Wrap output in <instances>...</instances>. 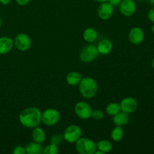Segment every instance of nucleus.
<instances>
[{"instance_id":"f257e3e1","label":"nucleus","mask_w":154,"mask_h":154,"mask_svg":"<svg viewBox=\"0 0 154 154\" xmlns=\"http://www.w3.org/2000/svg\"><path fill=\"white\" fill-rule=\"evenodd\" d=\"M19 121L24 127L33 129L42 123V112L38 108L29 107L20 113Z\"/></svg>"},{"instance_id":"f03ea898","label":"nucleus","mask_w":154,"mask_h":154,"mask_svg":"<svg viewBox=\"0 0 154 154\" xmlns=\"http://www.w3.org/2000/svg\"><path fill=\"white\" fill-rule=\"evenodd\" d=\"M78 85L80 93L85 99H92L97 93L98 84L96 80L91 77L82 78Z\"/></svg>"},{"instance_id":"7ed1b4c3","label":"nucleus","mask_w":154,"mask_h":154,"mask_svg":"<svg viewBox=\"0 0 154 154\" xmlns=\"http://www.w3.org/2000/svg\"><path fill=\"white\" fill-rule=\"evenodd\" d=\"M75 148L80 154H94L96 149V144L87 138H82L75 142Z\"/></svg>"},{"instance_id":"20e7f679","label":"nucleus","mask_w":154,"mask_h":154,"mask_svg":"<svg viewBox=\"0 0 154 154\" xmlns=\"http://www.w3.org/2000/svg\"><path fill=\"white\" fill-rule=\"evenodd\" d=\"M60 120V112L54 108H48L42 113V122L48 126H55Z\"/></svg>"},{"instance_id":"39448f33","label":"nucleus","mask_w":154,"mask_h":154,"mask_svg":"<svg viewBox=\"0 0 154 154\" xmlns=\"http://www.w3.org/2000/svg\"><path fill=\"white\" fill-rule=\"evenodd\" d=\"M97 47L94 45H89L84 47L80 53L79 58L82 63H88L96 60L99 56Z\"/></svg>"},{"instance_id":"423d86ee","label":"nucleus","mask_w":154,"mask_h":154,"mask_svg":"<svg viewBox=\"0 0 154 154\" xmlns=\"http://www.w3.org/2000/svg\"><path fill=\"white\" fill-rule=\"evenodd\" d=\"M82 137V130L78 125H70L64 130L63 138L69 143H75Z\"/></svg>"},{"instance_id":"0eeeda50","label":"nucleus","mask_w":154,"mask_h":154,"mask_svg":"<svg viewBox=\"0 0 154 154\" xmlns=\"http://www.w3.org/2000/svg\"><path fill=\"white\" fill-rule=\"evenodd\" d=\"M14 45L20 51H26L31 48L32 40L29 36L26 33H19L14 39Z\"/></svg>"},{"instance_id":"6e6552de","label":"nucleus","mask_w":154,"mask_h":154,"mask_svg":"<svg viewBox=\"0 0 154 154\" xmlns=\"http://www.w3.org/2000/svg\"><path fill=\"white\" fill-rule=\"evenodd\" d=\"M92 109L89 103L86 102H79L75 105V113L78 118L81 120H88L91 117Z\"/></svg>"},{"instance_id":"1a4fd4ad","label":"nucleus","mask_w":154,"mask_h":154,"mask_svg":"<svg viewBox=\"0 0 154 154\" xmlns=\"http://www.w3.org/2000/svg\"><path fill=\"white\" fill-rule=\"evenodd\" d=\"M121 111L129 114L135 112L138 106L136 99L133 97H126L121 100L120 103Z\"/></svg>"},{"instance_id":"9d476101","label":"nucleus","mask_w":154,"mask_h":154,"mask_svg":"<svg viewBox=\"0 0 154 154\" xmlns=\"http://www.w3.org/2000/svg\"><path fill=\"white\" fill-rule=\"evenodd\" d=\"M136 8L134 0H123L120 4V11L123 16L131 17L135 14Z\"/></svg>"},{"instance_id":"9b49d317","label":"nucleus","mask_w":154,"mask_h":154,"mask_svg":"<svg viewBox=\"0 0 154 154\" xmlns=\"http://www.w3.org/2000/svg\"><path fill=\"white\" fill-rule=\"evenodd\" d=\"M97 14L100 19L106 20L112 17L114 14V7L108 2H102L98 8Z\"/></svg>"},{"instance_id":"f8f14e48","label":"nucleus","mask_w":154,"mask_h":154,"mask_svg":"<svg viewBox=\"0 0 154 154\" xmlns=\"http://www.w3.org/2000/svg\"><path fill=\"white\" fill-rule=\"evenodd\" d=\"M128 38H129V41L132 45H140L142 43L144 39V32L142 29L140 27H133L129 31Z\"/></svg>"},{"instance_id":"ddd939ff","label":"nucleus","mask_w":154,"mask_h":154,"mask_svg":"<svg viewBox=\"0 0 154 154\" xmlns=\"http://www.w3.org/2000/svg\"><path fill=\"white\" fill-rule=\"evenodd\" d=\"M14 39L8 36L0 37V55L7 54L13 49Z\"/></svg>"},{"instance_id":"4468645a","label":"nucleus","mask_w":154,"mask_h":154,"mask_svg":"<svg viewBox=\"0 0 154 154\" xmlns=\"http://www.w3.org/2000/svg\"><path fill=\"white\" fill-rule=\"evenodd\" d=\"M96 47L99 54L102 55H107L113 50V43L108 39H102L99 42Z\"/></svg>"},{"instance_id":"2eb2a0df","label":"nucleus","mask_w":154,"mask_h":154,"mask_svg":"<svg viewBox=\"0 0 154 154\" xmlns=\"http://www.w3.org/2000/svg\"><path fill=\"white\" fill-rule=\"evenodd\" d=\"M129 121V114L123 111H120L113 117V123L115 126H126Z\"/></svg>"},{"instance_id":"dca6fc26","label":"nucleus","mask_w":154,"mask_h":154,"mask_svg":"<svg viewBox=\"0 0 154 154\" xmlns=\"http://www.w3.org/2000/svg\"><path fill=\"white\" fill-rule=\"evenodd\" d=\"M32 138L33 141L42 144L46 139V134L43 129L39 126H36V127L33 128V130L32 132Z\"/></svg>"},{"instance_id":"f3484780","label":"nucleus","mask_w":154,"mask_h":154,"mask_svg":"<svg viewBox=\"0 0 154 154\" xmlns=\"http://www.w3.org/2000/svg\"><path fill=\"white\" fill-rule=\"evenodd\" d=\"M82 75L78 72H71L66 75V81L70 86H77L82 79Z\"/></svg>"},{"instance_id":"a211bd4d","label":"nucleus","mask_w":154,"mask_h":154,"mask_svg":"<svg viewBox=\"0 0 154 154\" xmlns=\"http://www.w3.org/2000/svg\"><path fill=\"white\" fill-rule=\"evenodd\" d=\"M27 154H41L43 151V147L40 143L32 141L27 144L25 147Z\"/></svg>"},{"instance_id":"6ab92c4d","label":"nucleus","mask_w":154,"mask_h":154,"mask_svg":"<svg viewBox=\"0 0 154 154\" xmlns=\"http://www.w3.org/2000/svg\"><path fill=\"white\" fill-rule=\"evenodd\" d=\"M83 38L85 42H88V43H93L97 39L98 32L95 29L92 28V27L87 28L83 33Z\"/></svg>"},{"instance_id":"aec40b11","label":"nucleus","mask_w":154,"mask_h":154,"mask_svg":"<svg viewBox=\"0 0 154 154\" xmlns=\"http://www.w3.org/2000/svg\"><path fill=\"white\" fill-rule=\"evenodd\" d=\"M113 148L111 142L108 140H101L96 143V149L102 153H109Z\"/></svg>"},{"instance_id":"412c9836","label":"nucleus","mask_w":154,"mask_h":154,"mask_svg":"<svg viewBox=\"0 0 154 154\" xmlns=\"http://www.w3.org/2000/svg\"><path fill=\"white\" fill-rule=\"evenodd\" d=\"M123 136H124V132L122 126H116L111 131V138L114 141L119 142L123 139Z\"/></svg>"},{"instance_id":"4be33fe9","label":"nucleus","mask_w":154,"mask_h":154,"mask_svg":"<svg viewBox=\"0 0 154 154\" xmlns=\"http://www.w3.org/2000/svg\"><path fill=\"white\" fill-rule=\"evenodd\" d=\"M105 111H106V113L108 115L114 116L117 113L121 111L120 104L117 103V102H111V103H109L107 105L106 108H105Z\"/></svg>"},{"instance_id":"5701e85b","label":"nucleus","mask_w":154,"mask_h":154,"mask_svg":"<svg viewBox=\"0 0 154 154\" xmlns=\"http://www.w3.org/2000/svg\"><path fill=\"white\" fill-rule=\"evenodd\" d=\"M59 152L58 146L54 144H50L45 147H43V154H57Z\"/></svg>"},{"instance_id":"b1692460","label":"nucleus","mask_w":154,"mask_h":154,"mask_svg":"<svg viewBox=\"0 0 154 154\" xmlns=\"http://www.w3.org/2000/svg\"><path fill=\"white\" fill-rule=\"evenodd\" d=\"M63 140H64L63 135H62V134H56V135L51 136V144H55V145L58 146L60 145V144H61V143L63 142Z\"/></svg>"},{"instance_id":"393cba45","label":"nucleus","mask_w":154,"mask_h":154,"mask_svg":"<svg viewBox=\"0 0 154 154\" xmlns=\"http://www.w3.org/2000/svg\"><path fill=\"white\" fill-rule=\"evenodd\" d=\"M91 117L96 120H102V119L104 117V112L102 111H101V110L97 109V110H94V111L93 110Z\"/></svg>"},{"instance_id":"a878e982","label":"nucleus","mask_w":154,"mask_h":154,"mask_svg":"<svg viewBox=\"0 0 154 154\" xmlns=\"http://www.w3.org/2000/svg\"><path fill=\"white\" fill-rule=\"evenodd\" d=\"M13 153L14 154H26L25 147H23V146H16V147L14 148L13 150Z\"/></svg>"},{"instance_id":"bb28decb","label":"nucleus","mask_w":154,"mask_h":154,"mask_svg":"<svg viewBox=\"0 0 154 154\" xmlns=\"http://www.w3.org/2000/svg\"><path fill=\"white\" fill-rule=\"evenodd\" d=\"M147 17L150 22L154 23V8L150 9V11L147 13Z\"/></svg>"},{"instance_id":"cd10ccee","label":"nucleus","mask_w":154,"mask_h":154,"mask_svg":"<svg viewBox=\"0 0 154 154\" xmlns=\"http://www.w3.org/2000/svg\"><path fill=\"white\" fill-rule=\"evenodd\" d=\"M122 1H123V0H109L108 2H109L111 5H113V7H115V6L120 5V4L121 3Z\"/></svg>"},{"instance_id":"c85d7f7f","label":"nucleus","mask_w":154,"mask_h":154,"mask_svg":"<svg viewBox=\"0 0 154 154\" xmlns=\"http://www.w3.org/2000/svg\"><path fill=\"white\" fill-rule=\"evenodd\" d=\"M31 0H16L17 3L20 6H24V5H26Z\"/></svg>"},{"instance_id":"c756f323","label":"nucleus","mask_w":154,"mask_h":154,"mask_svg":"<svg viewBox=\"0 0 154 154\" xmlns=\"http://www.w3.org/2000/svg\"><path fill=\"white\" fill-rule=\"evenodd\" d=\"M11 1L12 0H0V3H2V5H7L10 4Z\"/></svg>"},{"instance_id":"7c9ffc66","label":"nucleus","mask_w":154,"mask_h":154,"mask_svg":"<svg viewBox=\"0 0 154 154\" xmlns=\"http://www.w3.org/2000/svg\"><path fill=\"white\" fill-rule=\"evenodd\" d=\"M93 1L96 2L102 3V2H108V1H109V0H93Z\"/></svg>"},{"instance_id":"2f4dec72","label":"nucleus","mask_w":154,"mask_h":154,"mask_svg":"<svg viewBox=\"0 0 154 154\" xmlns=\"http://www.w3.org/2000/svg\"><path fill=\"white\" fill-rule=\"evenodd\" d=\"M148 1H149V2L150 3V4L154 5V0H148Z\"/></svg>"},{"instance_id":"473e14b6","label":"nucleus","mask_w":154,"mask_h":154,"mask_svg":"<svg viewBox=\"0 0 154 154\" xmlns=\"http://www.w3.org/2000/svg\"><path fill=\"white\" fill-rule=\"evenodd\" d=\"M151 31H152V32H153V34H154V23H153V25L152 26V27H151Z\"/></svg>"},{"instance_id":"72a5a7b5","label":"nucleus","mask_w":154,"mask_h":154,"mask_svg":"<svg viewBox=\"0 0 154 154\" xmlns=\"http://www.w3.org/2000/svg\"><path fill=\"white\" fill-rule=\"evenodd\" d=\"M152 67L154 69V57L153 58V60H152Z\"/></svg>"},{"instance_id":"f704fd0d","label":"nucleus","mask_w":154,"mask_h":154,"mask_svg":"<svg viewBox=\"0 0 154 154\" xmlns=\"http://www.w3.org/2000/svg\"><path fill=\"white\" fill-rule=\"evenodd\" d=\"M1 26H2V19L1 17H0V28H1Z\"/></svg>"}]
</instances>
